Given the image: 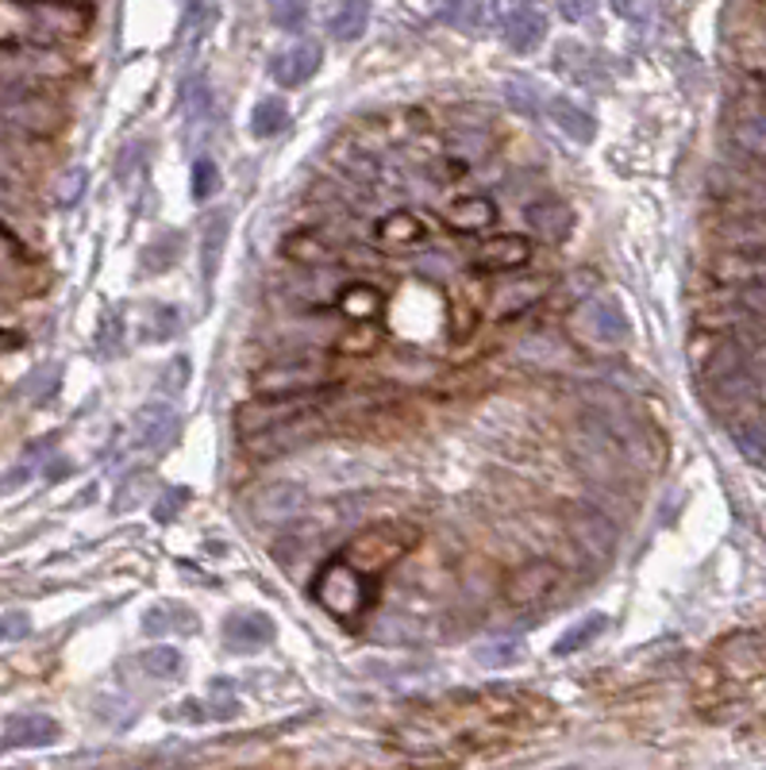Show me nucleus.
<instances>
[{
	"mask_svg": "<svg viewBox=\"0 0 766 770\" xmlns=\"http://www.w3.org/2000/svg\"><path fill=\"white\" fill-rule=\"evenodd\" d=\"M420 543V528L404 524V520H389V524L363 528L347 547L339 551V558H347L355 571H363L366 578L386 574L397 558H404Z\"/></svg>",
	"mask_w": 766,
	"mask_h": 770,
	"instance_id": "obj_1",
	"label": "nucleus"
},
{
	"mask_svg": "<svg viewBox=\"0 0 766 770\" xmlns=\"http://www.w3.org/2000/svg\"><path fill=\"white\" fill-rule=\"evenodd\" d=\"M312 597H316L320 605H324L332 617L339 620H350L358 617V612L370 605V589H366V574L355 571V566L347 563V558H327L324 566H320L316 582H312Z\"/></svg>",
	"mask_w": 766,
	"mask_h": 770,
	"instance_id": "obj_2",
	"label": "nucleus"
},
{
	"mask_svg": "<svg viewBox=\"0 0 766 770\" xmlns=\"http://www.w3.org/2000/svg\"><path fill=\"white\" fill-rule=\"evenodd\" d=\"M332 382V367L316 355H296V359H281L273 367L255 375L258 397H285V393H309V389H324Z\"/></svg>",
	"mask_w": 766,
	"mask_h": 770,
	"instance_id": "obj_3",
	"label": "nucleus"
},
{
	"mask_svg": "<svg viewBox=\"0 0 766 770\" xmlns=\"http://www.w3.org/2000/svg\"><path fill=\"white\" fill-rule=\"evenodd\" d=\"M324 397H332V389H309V393H285V397H258L255 404H244V409L236 412V427L239 435H258L266 432V427L281 424V420L296 416V412H309L316 409V401H324Z\"/></svg>",
	"mask_w": 766,
	"mask_h": 770,
	"instance_id": "obj_4",
	"label": "nucleus"
},
{
	"mask_svg": "<svg viewBox=\"0 0 766 770\" xmlns=\"http://www.w3.org/2000/svg\"><path fill=\"white\" fill-rule=\"evenodd\" d=\"M31 15L39 39H74L89 28V8L77 0H15Z\"/></svg>",
	"mask_w": 766,
	"mask_h": 770,
	"instance_id": "obj_5",
	"label": "nucleus"
},
{
	"mask_svg": "<svg viewBox=\"0 0 766 770\" xmlns=\"http://www.w3.org/2000/svg\"><path fill=\"white\" fill-rule=\"evenodd\" d=\"M562 571L551 563V558H531V563L516 566L505 582V601L516 605V609H531V605L547 601V597L559 589Z\"/></svg>",
	"mask_w": 766,
	"mask_h": 770,
	"instance_id": "obj_6",
	"label": "nucleus"
},
{
	"mask_svg": "<svg viewBox=\"0 0 766 770\" xmlns=\"http://www.w3.org/2000/svg\"><path fill=\"white\" fill-rule=\"evenodd\" d=\"M316 435V420H312V409L309 412H296V416L281 420V424L266 427L258 435H247V451L251 455H278V451H289L296 443L312 440Z\"/></svg>",
	"mask_w": 766,
	"mask_h": 770,
	"instance_id": "obj_7",
	"label": "nucleus"
},
{
	"mask_svg": "<svg viewBox=\"0 0 766 770\" xmlns=\"http://www.w3.org/2000/svg\"><path fill=\"white\" fill-rule=\"evenodd\" d=\"M567 524H570V535H574L582 551H590V555H608V551H613L616 528L608 524L597 509H590V505H570Z\"/></svg>",
	"mask_w": 766,
	"mask_h": 770,
	"instance_id": "obj_8",
	"label": "nucleus"
},
{
	"mask_svg": "<svg viewBox=\"0 0 766 770\" xmlns=\"http://www.w3.org/2000/svg\"><path fill=\"white\" fill-rule=\"evenodd\" d=\"M320 62H324V51H320V43L304 39V43L289 46V51H281L278 58L270 62V77L281 85V89H296V85H304L312 74H316Z\"/></svg>",
	"mask_w": 766,
	"mask_h": 770,
	"instance_id": "obj_9",
	"label": "nucleus"
},
{
	"mask_svg": "<svg viewBox=\"0 0 766 770\" xmlns=\"http://www.w3.org/2000/svg\"><path fill=\"white\" fill-rule=\"evenodd\" d=\"M304 509V489L293 486V481H273V486H262L251 501L255 520L262 524H281V520H293L296 512Z\"/></svg>",
	"mask_w": 766,
	"mask_h": 770,
	"instance_id": "obj_10",
	"label": "nucleus"
},
{
	"mask_svg": "<svg viewBox=\"0 0 766 770\" xmlns=\"http://www.w3.org/2000/svg\"><path fill=\"white\" fill-rule=\"evenodd\" d=\"M270 640H273V620L258 609L231 612L228 625H224V643H228V651H236V655L266 648Z\"/></svg>",
	"mask_w": 766,
	"mask_h": 770,
	"instance_id": "obj_11",
	"label": "nucleus"
},
{
	"mask_svg": "<svg viewBox=\"0 0 766 770\" xmlns=\"http://www.w3.org/2000/svg\"><path fill=\"white\" fill-rule=\"evenodd\" d=\"M524 220H528V228L536 231L543 243H562V239L574 231V213H570L559 197L531 200V205L524 208Z\"/></svg>",
	"mask_w": 766,
	"mask_h": 770,
	"instance_id": "obj_12",
	"label": "nucleus"
},
{
	"mask_svg": "<svg viewBox=\"0 0 766 770\" xmlns=\"http://www.w3.org/2000/svg\"><path fill=\"white\" fill-rule=\"evenodd\" d=\"M4 748H51L58 740V720L46 713H20L4 725Z\"/></svg>",
	"mask_w": 766,
	"mask_h": 770,
	"instance_id": "obj_13",
	"label": "nucleus"
},
{
	"mask_svg": "<svg viewBox=\"0 0 766 770\" xmlns=\"http://www.w3.org/2000/svg\"><path fill=\"white\" fill-rule=\"evenodd\" d=\"M531 259V243L524 236H497L474 251V267L482 270H520Z\"/></svg>",
	"mask_w": 766,
	"mask_h": 770,
	"instance_id": "obj_14",
	"label": "nucleus"
},
{
	"mask_svg": "<svg viewBox=\"0 0 766 770\" xmlns=\"http://www.w3.org/2000/svg\"><path fill=\"white\" fill-rule=\"evenodd\" d=\"M443 220H447L451 231H466V236H474V231L489 228V224L497 220V205L489 197H482V193H466V197H458L455 205L443 208Z\"/></svg>",
	"mask_w": 766,
	"mask_h": 770,
	"instance_id": "obj_15",
	"label": "nucleus"
},
{
	"mask_svg": "<svg viewBox=\"0 0 766 770\" xmlns=\"http://www.w3.org/2000/svg\"><path fill=\"white\" fill-rule=\"evenodd\" d=\"M713 274L721 282L732 285H752V282H766V251L763 247H747V251H729L713 262Z\"/></svg>",
	"mask_w": 766,
	"mask_h": 770,
	"instance_id": "obj_16",
	"label": "nucleus"
},
{
	"mask_svg": "<svg viewBox=\"0 0 766 770\" xmlns=\"http://www.w3.org/2000/svg\"><path fill=\"white\" fill-rule=\"evenodd\" d=\"M424 220H420L417 213H404V208H397V213H389L386 220L378 224V231H374V239H378V247H386V251H404V247H417L424 243Z\"/></svg>",
	"mask_w": 766,
	"mask_h": 770,
	"instance_id": "obj_17",
	"label": "nucleus"
},
{
	"mask_svg": "<svg viewBox=\"0 0 766 770\" xmlns=\"http://www.w3.org/2000/svg\"><path fill=\"white\" fill-rule=\"evenodd\" d=\"M177 435V412L166 401H154L139 412L136 420V443L139 447H166Z\"/></svg>",
	"mask_w": 766,
	"mask_h": 770,
	"instance_id": "obj_18",
	"label": "nucleus"
},
{
	"mask_svg": "<svg viewBox=\"0 0 766 770\" xmlns=\"http://www.w3.org/2000/svg\"><path fill=\"white\" fill-rule=\"evenodd\" d=\"M505 43L513 46L516 54H531L539 43H543V35H547V20L536 12V8H516V12L505 15Z\"/></svg>",
	"mask_w": 766,
	"mask_h": 770,
	"instance_id": "obj_19",
	"label": "nucleus"
},
{
	"mask_svg": "<svg viewBox=\"0 0 766 770\" xmlns=\"http://www.w3.org/2000/svg\"><path fill=\"white\" fill-rule=\"evenodd\" d=\"M547 116H551L554 128H559L567 139H574V143H593V135H597V120H593L585 108H578L574 100H567V97L547 100Z\"/></svg>",
	"mask_w": 766,
	"mask_h": 770,
	"instance_id": "obj_20",
	"label": "nucleus"
},
{
	"mask_svg": "<svg viewBox=\"0 0 766 770\" xmlns=\"http://www.w3.org/2000/svg\"><path fill=\"white\" fill-rule=\"evenodd\" d=\"M605 625H608L605 612H590V617H582L574 628H567V632H562L559 640H554V648H551V651H554V655H559V659L578 655V651H585L593 640H597L601 632H605Z\"/></svg>",
	"mask_w": 766,
	"mask_h": 770,
	"instance_id": "obj_21",
	"label": "nucleus"
},
{
	"mask_svg": "<svg viewBox=\"0 0 766 770\" xmlns=\"http://www.w3.org/2000/svg\"><path fill=\"white\" fill-rule=\"evenodd\" d=\"M366 23H370V0H343L332 15V35L339 43H355L366 35Z\"/></svg>",
	"mask_w": 766,
	"mask_h": 770,
	"instance_id": "obj_22",
	"label": "nucleus"
},
{
	"mask_svg": "<svg viewBox=\"0 0 766 770\" xmlns=\"http://www.w3.org/2000/svg\"><path fill=\"white\" fill-rule=\"evenodd\" d=\"M590 332L601 344H621L628 336V321H624L616 301H593L590 305Z\"/></svg>",
	"mask_w": 766,
	"mask_h": 770,
	"instance_id": "obj_23",
	"label": "nucleus"
},
{
	"mask_svg": "<svg viewBox=\"0 0 766 770\" xmlns=\"http://www.w3.org/2000/svg\"><path fill=\"white\" fill-rule=\"evenodd\" d=\"M143 632H197V612L185 605H154L143 617Z\"/></svg>",
	"mask_w": 766,
	"mask_h": 770,
	"instance_id": "obj_24",
	"label": "nucleus"
},
{
	"mask_svg": "<svg viewBox=\"0 0 766 770\" xmlns=\"http://www.w3.org/2000/svg\"><path fill=\"white\" fill-rule=\"evenodd\" d=\"M339 308L347 321H374L381 313V293L374 285H363V282H350L347 290L339 293Z\"/></svg>",
	"mask_w": 766,
	"mask_h": 770,
	"instance_id": "obj_25",
	"label": "nucleus"
},
{
	"mask_svg": "<svg viewBox=\"0 0 766 770\" xmlns=\"http://www.w3.org/2000/svg\"><path fill=\"white\" fill-rule=\"evenodd\" d=\"M285 254L293 262H304V267H327L335 259V247L312 236V231H296V236L285 239Z\"/></svg>",
	"mask_w": 766,
	"mask_h": 770,
	"instance_id": "obj_26",
	"label": "nucleus"
},
{
	"mask_svg": "<svg viewBox=\"0 0 766 770\" xmlns=\"http://www.w3.org/2000/svg\"><path fill=\"white\" fill-rule=\"evenodd\" d=\"M289 123V108L281 97H262L251 108V135L255 139H273Z\"/></svg>",
	"mask_w": 766,
	"mask_h": 770,
	"instance_id": "obj_27",
	"label": "nucleus"
},
{
	"mask_svg": "<svg viewBox=\"0 0 766 770\" xmlns=\"http://www.w3.org/2000/svg\"><path fill=\"white\" fill-rule=\"evenodd\" d=\"M440 20L458 31H478L486 20V8H482V0H440Z\"/></svg>",
	"mask_w": 766,
	"mask_h": 770,
	"instance_id": "obj_28",
	"label": "nucleus"
},
{
	"mask_svg": "<svg viewBox=\"0 0 766 770\" xmlns=\"http://www.w3.org/2000/svg\"><path fill=\"white\" fill-rule=\"evenodd\" d=\"M732 139L744 154L752 159H766V116L755 112V116H744V120L732 128Z\"/></svg>",
	"mask_w": 766,
	"mask_h": 770,
	"instance_id": "obj_29",
	"label": "nucleus"
},
{
	"mask_svg": "<svg viewBox=\"0 0 766 770\" xmlns=\"http://www.w3.org/2000/svg\"><path fill=\"white\" fill-rule=\"evenodd\" d=\"M139 663H143V671L151 674V679H170V674L182 671V651L174 648H151L139 655Z\"/></svg>",
	"mask_w": 766,
	"mask_h": 770,
	"instance_id": "obj_30",
	"label": "nucleus"
},
{
	"mask_svg": "<svg viewBox=\"0 0 766 770\" xmlns=\"http://www.w3.org/2000/svg\"><path fill=\"white\" fill-rule=\"evenodd\" d=\"M266 12L281 31H296L309 15V0H266Z\"/></svg>",
	"mask_w": 766,
	"mask_h": 770,
	"instance_id": "obj_31",
	"label": "nucleus"
},
{
	"mask_svg": "<svg viewBox=\"0 0 766 770\" xmlns=\"http://www.w3.org/2000/svg\"><path fill=\"white\" fill-rule=\"evenodd\" d=\"M224 236H228V220H224V216H213L205 228V282L216 278V254H220V247H224Z\"/></svg>",
	"mask_w": 766,
	"mask_h": 770,
	"instance_id": "obj_32",
	"label": "nucleus"
},
{
	"mask_svg": "<svg viewBox=\"0 0 766 770\" xmlns=\"http://www.w3.org/2000/svg\"><path fill=\"white\" fill-rule=\"evenodd\" d=\"M220 189V170H216L213 159H197L193 162V200H208Z\"/></svg>",
	"mask_w": 766,
	"mask_h": 770,
	"instance_id": "obj_33",
	"label": "nucleus"
},
{
	"mask_svg": "<svg viewBox=\"0 0 766 770\" xmlns=\"http://www.w3.org/2000/svg\"><path fill=\"white\" fill-rule=\"evenodd\" d=\"M478 659L482 666H509L520 659V640H494V643H482L478 648Z\"/></svg>",
	"mask_w": 766,
	"mask_h": 770,
	"instance_id": "obj_34",
	"label": "nucleus"
},
{
	"mask_svg": "<svg viewBox=\"0 0 766 770\" xmlns=\"http://www.w3.org/2000/svg\"><path fill=\"white\" fill-rule=\"evenodd\" d=\"M182 97H185L182 108L190 112V120H197V116H205L208 108H213V93H208L205 77H193V82H185Z\"/></svg>",
	"mask_w": 766,
	"mask_h": 770,
	"instance_id": "obj_35",
	"label": "nucleus"
},
{
	"mask_svg": "<svg viewBox=\"0 0 766 770\" xmlns=\"http://www.w3.org/2000/svg\"><path fill=\"white\" fill-rule=\"evenodd\" d=\"M505 97H509V105L520 116H528V120H536V116H539V100H536V89H531V85L509 82V85H505Z\"/></svg>",
	"mask_w": 766,
	"mask_h": 770,
	"instance_id": "obj_36",
	"label": "nucleus"
},
{
	"mask_svg": "<svg viewBox=\"0 0 766 770\" xmlns=\"http://www.w3.org/2000/svg\"><path fill=\"white\" fill-rule=\"evenodd\" d=\"M613 12L628 23H647L659 12V0H613Z\"/></svg>",
	"mask_w": 766,
	"mask_h": 770,
	"instance_id": "obj_37",
	"label": "nucleus"
},
{
	"mask_svg": "<svg viewBox=\"0 0 766 770\" xmlns=\"http://www.w3.org/2000/svg\"><path fill=\"white\" fill-rule=\"evenodd\" d=\"M185 501H190V489H166V494L159 497V505H154V520H159V524H170Z\"/></svg>",
	"mask_w": 766,
	"mask_h": 770,
	"instance_id": "obj_38",
	"label": "nucleus"
},
{
	"mask_svg": "<svg viewBox=\"0 0 766 770\" xmlns=\"http://www.w3.org/2000/svg\"><path fill=\"white\" fill-rule=\"evenodd\" d=\"M177 332V313L174 308H154L151 324H147V339H166Z\"/></svg>",
	"mask_w": 766,
	"mask_h": 770,
	"instance_id": "obj_39",
	"label": "nucleus"
},
{
	"mask_svg": "<svg viewBox=\"0 0 766 770\" xmlns=\"http://www.w3.org/2000/svg\"><path fill=\"white\" fill-rule=\"evenodd\" d=\"M28 632H31L28 612H8V617H0V643H4V640H23Z\"/></svg>",
	"mask_w": 766,
	"mask_h": 770,
	"instance_id": "obj_40",
	"label": "nucleus"
},
{
	"mask_svg": "<svg viewBox=\"0 0 766 770\" xmlns=\"http://www.w3.org/2000/svg\"><path fill=\"white\" fill-rule=\"evenodd\" d=\"M82 189H85V170H69V174L62 177V185H58V205H77Z\"/></svg>",
	"mask_w": 766,
	"mask_h": 770,
	"instance_id": "obj_41",
	"label": "nucleus"
},
{
	"mask_svg": "<svg viewBox=\"0 0 766 770\" xmlns=\"http://www.w3.org/2000/svg\"><path fill=\"white\" fill-rule=\"evenodd\" d=\"M12 262H23V247H20V239H15L12 231L0 228V270L12 267Z\"/></svg>",
	"mask_w": 766,
	"mask_h": 770,
	"instance_id": "obj_42",
	"label": "nucleus"
},
{
	"mask_svg": "<svg viewBox=\"0 0 766 770\" xmlns=\"http://www.w3.org/2000/svg\"><path fill=\"white\" fill-rule=\"evenodd\" d=\"M740 301H744L752 313L766 316V282H752V285H740Z\"/></svg>",
	"mask_w": 766,
	"mask_h": 770,
	"instance_id": "obj_43",
	"label": "nucleus"
},
{
	"mask_svg": "<svg viewBox=\"0 0 766 770\" xmlns=\"http://www.w3.org/2000/svg\"><path fill=\"white\" fill-rule=\"evenodd\" d=\"M559 12L567 15L570 23H582L585 15L593 12V0H559Z\"/></svg>",
	"mask_w": 766,
	"mask_h": 770,
	"instance_id": "obj_44",
	"label": "nucleus"
},
{
	"mask_svg": "<svg viewBox=\"0 0 766 770\" xmlns=\"http://www.w3.org/2000/svg\"><path fill=\"white\" fill-rule=\"evenodd\" d=\"M12 347H20V336H15V332H4V328H0V355L12 351Z\"/></svg>",
	"mask_w": 766,
	"mask_h": 770,
	"instance_id": "obj_45",
	"label": "nucleus"
},
{
	"mask_svg": "<svg viewBox=\"0 0 766 770\" xmlns=\"http://www.w3.org/2000/svg\"><path fill=\"white\" fill-rule=\"evenodd\" d=\"M0 748H4V740H0Z\"/></svg>",
	"mask_w": 766,
	"mask_h": 770,
	"instance_id": "obj_46",
	"label": "nucleus"
},
{
	"mask_svg": "<svg viewBox=\"0 0 766 770\" xmlns=\"http://www.w3.org/2000/svg\"><path fill=\"white\" fill-rule=\"evenodd\" d=\"M524 4H531V0H524Z\"/></svg>",
	"mask_w": 766,
	"mask_h": 770,
	"instance_id": "obj_47",
	"label": "nucleus"
}]
</instances>
